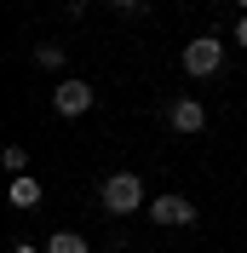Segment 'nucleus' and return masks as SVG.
I'll return each mask as SVG.
<instances>
[{"mask_svg":"<svg viewBox=\"0 0 247 253\" xmlns=\"http://www.w3.org/2000/svg\"><path fill=\"white\" fill-rule=\"evenodd\" d=\"M98 207H104L109 219H132V213H144V178L138 173H109L104 184H98Z\"/></svg>","mask_w":247,"mask_h":253,"instance_id":"f257e3e1","label":"nucleus"},{"mask_svg":"<svg viewBox=\"0 0 247 253\" xmlns=\"http://www.w3.org/2000/svg\"><path fill=\"white\" fill-rule=\"evenodd\" d=\"M218 69H224V46H218V35H196V41L184 46V75L213 81Z\"/></svg>","mask_w":247,"mask_h":253,"instance_id":"f03ea898","label":"nucleus"},{"mask_svg":"<svg viewBox=\"0 0 247 253\" xmlns=\"http://www.w3.org/2000/svg\"><path fill=\"white\" fill-rule=\"evenodd\" d=\"M144 213H150L161 230H172V224H196V202H190V196H172V190H167V196H155Z\"/></svg>","mask_w":247,"mask_h":253,"instance_id":"7ed1b4c3","label":"nucleus"},{"mask_svg":"<svg viewBox=\"0 0 247 253\" xmlns=\"http://www.w3.org/2000/svg\"><path fill=\"white\" fill-rule=\"evenodd\" d=\"M52 110H58L63 121H81V115L92 110V86H86V81H58V92H52Z\"/></svg>","mask_w":247,"mask_h":253,"instance_id":"20e7f679","label":"nucleus"},{"mask_svg":"<svg viewBox=\"0 0 247 253\" xmlns=\"http://www.w3.org/2000/svg\"><path fill=\"white\" fill-rule=\"evenodd\" d=\"M167 121H172V132H201V126H207V104H201V98H172Z\"/></svg>","mask_w":247,"mask_h":253,"instance_id":"39448f33","label":"nucleus"},{"mask_svg":"<svg viewBox=\"0 0 247 253\" xmlns=\"http://www.w3.org/2000/svg\"><path fill=\"white\" fill-rule=\"evenodd\" d=\"M6 196H12V207H41V178H12V190H6Z\"/></svg>","mask_w":247,"mask_h":253,"instance_id":"423d86ee","label":"nucleus"},{"mask_svg":"<svg viewBox=\"0 0 247 253\" xmlns=\"http://www.w3.org/2000/svg\"><path fill=\"white\" fill-rule=\"evenodd\" d=\"M0 167H6L12 178H23V173H29V150H23V144H6V156H0Z\"/></svg>","mask_w":247,"mask_h":253,"instance_id":"0eeeda50","label":"nucleus"},{"mask_svg":"<svg viewBox=\"0 0 247 253\" xmlns=\"http://www.w3.org/2000/svg\"><path fill=\"white\" fill-rule=\"evenodd\" d=\"M46 253H86V236H75V230H58V236L46 242Z\"/></svg>","mask_w":247,"mask_h":253,"instance_id":"6e6552de","label":"nucleus"},{"mask_svg":"<svg viewBox=\"0 0 247 253\" xmlns=\"http://www.w3.org/2000/svg\"><path fill=\"white\" fill-rule=\"evenodd\" d=\"M35 69H63V46H41L35 52Z\"/></svg>","mask_w":247,"mask_h":253,"instance_id":"1a4fd4ad","label":"nucleus"},{"mask_svg":"<svg viewBox=\"0 0 247 253\" xmlns=\"http://www.w3.org/2000/svg\"><path fill=\"white\" fill-rule=\"evenodd\" d=\"M236 46H247V17H236Z\"/></svg>","mask_w":247,"mask_h":253,"instance_id":"9d476101","label":"nucleus"},{"mask_svg":"<svg viewBox=\"0 0 247 253\" xmlns=\"http://www.w3.org/2000/svg\"><path fill=\"white\" fill-rule=\"evenodd\" d=\"M12 253H41V248H35V242H23V236H17V242H12Z\"/></svg>","mask_w":247,"mask_h":253,"instance_id":"9b49d317","label":"nucleus"},{"mask_svg":"<svg viewBox=\"0 0 247 253\" xmlns=\"http://www.w3.org/2000/svg\"><path fill=\"white\" fill-rule=\"evenodd\" d=\"M109 6H121V12H138V6H144V0H109Z\"/></svg>","mask_w":247,"mask_h":253,"instance_id":"f8f14e48","label":"nucleus"},{"mask_svg":"<svg viewBox=\"0 0 247 253\" xmlns=\"http://www.w3.org/2000/svg\"><path fill=\"white\" fill-rule=\"evenodd\" d=\"M236 6H242V12H247V0H236Z\"/></svg>","mask_w":247,"mask_h":253,"instance_id":"ddd939ff","label":"nucleus"}]
</instances>
